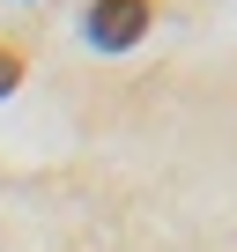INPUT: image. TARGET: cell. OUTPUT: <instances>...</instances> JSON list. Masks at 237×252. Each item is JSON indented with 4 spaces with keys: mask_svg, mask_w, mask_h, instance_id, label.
Segmentation results:
<instances>
[{
    "mask_svg": "<svg viewBox=\"0 0 237 252\" xmlns=\"http://www.w3.org/2000/svg\"><path fill=\"white\" fill-rule=\"evenodd\" d=\"M15 82H23V60H15V52H0V96H8Z\"/></svg>",
    "mask_w": 237,
    "mask_h": 252,
    "instance_id": "7a4b0ae2",
    "label": "cell"
},
{
    "mask_svg": "<svg viewBox=\"0 0 237 252\" xmlns=\"http://www.w3.org/2000/svg\"><path fill=\"white\" fill-rule=\"evenodd\" d=\"M148 30V0H96L89 8V45L96 52H126Z\"/></svg>",
    "mask_w": 237,
    "mask_h": 252,
    "instance_id": "6da1fadb",
    "label": "cell"
}]
</instances>
